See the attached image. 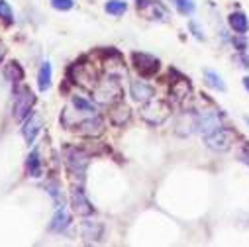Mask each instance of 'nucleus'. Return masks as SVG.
<instances>
[{"label":"nucleus","instance_id":"2eb2a0df","mask_svg":"<svg viewBox=\"0 0 249 247\" xmlns=\"http://www.w3.org/2000/svg\"><path fill=\"white\" fill-rule=\"evenodd\" d=\"M130 92H132V98L136 102H147V100H151L155 96V88L145 85V83H142V81H132Z\"/></svg>","mask_w":249,"mask_h":247},{"label":"nucleus","instance_id":"9b49d317","mask_svg":"<svg viewBox=\"0 0 249 247\" xmlns=\"http://www.w3.org/2000/svg\"><path fill=\"white\" fill-rule=\"evenodd\" d=\"M220 128H222V116H220L218 110H212V112L202 110L198 114V132L202 136H208V134H212Z\"/></svg>","mask_w":249,"mask_h":247},{"label":"nucleus","instance_id":"0eeeda50","mask_svg":"<svg viewBox=\"0 0 249 247\" xmlns=\"http://www.w3.org/2000/svg\"><path fill=\"white\" fill-rule=\"evenodd\" d=\"M233 138H235L233 132H231V130H226V128H220V130H216V132L204 136L206 145H208L212 151H218V153L228 151V149L231 147V143H233Z\"/></svg>","mask_w":249,"mask_h":247},{"label":"nucleus","instance_id":"39448f33","mask_svg":"<svg viewBox=\"0 0 249 247\" xmlns=\"http://www.w3.org/2000/svg\"><path fill=\"white\" fill-rule=\"evenodd\" d=\"M63 155H65V165H67L69 173L79 176V180H83L85 178V171L89 167V159H90L89 153H85L79 147H65Z\"/></svg>","mask_w":249,"mask_h":247},{"label":"nucleus","instance_id":"5701e85b","mask_svg":"<svg viewBox=\"0 0 249 247\" xmlns=\"http://www.w3.org/2000/svg\"><path fill=\"white\" fill-rule=\"evenodd\" d=\"M45 191H47V194L53 198V204H55L57 208H63V206H65V198H63V194H61L59 184H57L55 180H51V182L45 184Z\"/></svg>","mask_w":249,"mask_h":247},{"label":"nucleus","instance_id":"dca6fc26","mask_svg":"<svg viewBox=\"0 0 249 247\" xmlns=\"http://www.w3.org/2000/svg\"><path fill=\"white\" fill-rule=\"evenodd\" d=\"M130 116H132V110H130L128 104H124V102L114 104L112 110H110V122L114 124V126H124V124L130 120Z\"/></svg>","mask_w":249,"mask_h":247},{"label":"nucleus","instance_id":"20e7f679","mask_svg":"<svg viewBox=\"0 0 249 247\" xmlns=\"http://www.w3.org/2000/svg\"><path fill=\"white\" fill-rule=\"evenodd\" d=\"M34 104H36V96H34V92H32L28 87L16 88V90H14V104H12L14 120H16V122H24V120L30 116Z\"/></svg>","mask_w":249,"mask_h":247},{"label":"nucleus","instance_id":"cd10ccee","mask_svg":"<svg viewBox=\"0 0 249 247\" xmlns=\"http://www.w3.org/2000/svg\"><path fill=\"white\" fill-rule=\"evenodd\" d=\"M0 18H2L6 24L12 22V8H10V4L6 2V0H0Z\"/></svg>","mask_w":249,"mask_h":247},{"label":"nucleus","instance_id":"a878e982","mask_svg":"<svg viewBox=\"0 0 249 247\" xmlns=\"http://www.w3.org/2000/svg\"><path fill=\"white\" fill-rule=\"evenodd\" d=\"M104 10L108 14H112V16H122L124 12L128 10V4L124 2V0H110V2H106Z\"/></svg>","mask_w":249,"mask_h":247},{"label":"nucleus","instance_id":"f03ea898","mask_svg":"<svg viewBox=\"0 0 249 247\" xmlns=\"http://www.w3.org/2000/svg\"><path fill=\"white\" fill-rule=\"evenodd\" d=\"M92 98L98 104H116L122 98V85H120V75L116 73H106L102 81L96 83L92 88Z\"/></svg>","mask_w":249,"mask_h":247},{"label":"nucleus","instance_id":"72a5a7b5","mask_svg":"<svg viewBox=\"0 0 249 247\" xmlns=\"http://www.w3.org/2000/svg\"><path fill=\"white\" fill-rule=\"evenodd\" d=\"M239 157H241V161H243V163H247V165H249V147H245V149H243V153H241Z\"/></svg>","mask_w":249,"mask_h":247},{"label":"nucleus","instance_id":"473e14b6","mask_svg":"<svg viewBox=\"0 0 249 247\" xmlns=\"http://www.w3.org/2000/svg\"><path fill=\"white\" fill-rule=\"evenodd\" d=\"M6 57V45H4V41L0 39V63H2V59Z\"/></svg>","mask_w":249,"mask_h":247},{"label":"nucleus","instance_id":"f257e3e1","mask_svg":"<svg viewBox=\"0 0 249 247\" xmlns=\"http://www.w3.org/2000/svg\"><path fill=\"white\" fill-rule=\"evenodd\" d=\"M92 116H96V106L92 102H89L83 96H71L63 114H61V124L67 130H75L83 120L92 118Z\"/></svg>","mask_w":249,"mask_h":247},{"label":"nucleus","instance_id":"7c9ffc66","mask_svg":"<svg viewBox=\"0 0 249 247\" xmlns=\"http://www.w3.org/2000/svg\"><path fill=\"white\" fill-rule=\"evenodd\" d=\"M231 41H233V45H235L239 51H245V47H247V39H245V34H239V37H233Z\"/></svg>","mask_w":249,"mask_h":247},{"label":"nucleus","instance_id":"a211bd4d","mask_svg":"<svg viewBox=\"0 0 249 247\" xmlns=\"http://www.w3.org/2000/svg\"><path fill=\"white\" fill-rule=\"evenodd\" d=\"M189 94H191V83H189V79L177 77L171 83V96L175 100H184V98H189Z\"/></svg>","mask_w":249,"mask_h":247},{"label":"nucleus","instance_id":"423d86ee","mask_svg":"<svg viewBox=\"0 0 249 247\" xmlns=\"http://www.w3.org/2000/svg\"><path fill=\"white\" fill-rule=\"evenodd\" d=\"M71 73H73V81H75L79 87H83V88H87V90L92 92V88H94L96 83H98V77H96V71H94L92 65H89V63L73 65Z\"/></svg>","mask_w":249,"mask_h":247},{"label":"nucleus","instance_id":"b1692460","mask_svg":"<svg viewBox=\"0 0 249 247\" xmlns=\"http://www.w3.org/2000/svg\"><path fill=\"white\" fill-rule=\"evenodd\" d=\"M204 79H206V85H208V87H212V88H216V90H220V92L226 90V83L222 81V77H220L218 73L206 69V71H204Z\"/></svg>","mask_w":249,"mask_h":247},{"label":"nucleus","instance_id":"4468645a","mask_svg":"<svg viewBox=\"0 0 249 247\" xmlns=\"http://www.w3.org/2000/svg\"><path fill=\"white\" fill-rule=\"evenodd\" d=\"M41 130V116L37 112H30V116L26 118V124H24V128H22V136L28 143H32L36 140V136L39 134Z\"/></svg>","mask_w":249,"mask_h":247},{"label":"nucleus","instance_id":"bb28decb","mask_svg":"<svg viewBox=\"0 0 249 247\" xmlns=\"http://www.w3.org/2000/svg\"><path fill=\"white\" fill-rule=\"evenodd\" d=\"M28 173H30L32 176H39V175H41V165H39L37 151H32V155L28 157Z\"/></svg>","mask_w":249,"mask_h":247},{"label":"nucleus","instance_id":"6ab92c4d","mask_svg":"<svg viewBox=\"0 0 249 247\" xmlns=\"http://www.w3.org/2000/svg\"><path fill=\"white\" fill-rule=\"evenodd\" d=\"M69 224H71V216L65 212V208H57V212H55V216H53V220L49 224V229L59 233V231L67 229Z\"/></svg>","mask_w":249,"mask_h":247},{"label":"nucleus","instance_id":"f3484780","mask_svg":"<svg viewBox=\"0 0 249 247\" xmlns=\"http://www.w3.org/2000/svg\"><path fill=\"white\" fill-rule=\"evenodd\" d=\"M102 231H104V228L98 222H83V226H81V235L87 243L98 241L102 237Z\"/></svg>","mask_w":249,"mask_h":247},{"label":"nucleus","instance_id":"c756f323","mask_svg":"<svg viewBox=\"0 0 249 247\" xmlns=\"http://www.w3.org/2000/svg\"><path fill=\"white\" fill-rule=\"evenodd\" d=\"M189 28H191V32H193V35L196 37V39H200V41H204V32L200 30V26L193 20V22H189Z\"/></svg>","mask_w":249,"mask_h":247},{"label":"nucleus","instance_id":"7ed1b4c3","mask_svg":"<svg viewBox=\"0 0 249 247\" xmlns=\"http://www.w3.org/2000/svg\"><path fill=\"white\" fill-rule=\"evenodd\" d=\"M140 114L149 126H161V124H165L167 118L171 116V104L167 100H161V98H151V100L143 102Z\"/></svg>","mask_w":249,"mask_h":247},{"label":"nucleus","instance_id":"ddd939ff","mask_svg":"<svg viewBox=\"0 0 249 247\" xmlns=\"http://www.w3.org/2000/svg\"><path fill=\"white\" fill-rule=\"evenodd\" d=\"M75 132H77L79 136H85V138H98V136L104 134V122H102V118H98V116L87 118V120H83L79 126L75 128Z\"/></svg>","mask_w":249,"mask_h":247},{"label":"nucleus","instance_id":"393cba45","mask_svg":"<svg viewBox=\"0 0 249 247\" xmlns=\"http://www.w3.org/2000/svg\"><path fill=\"white\" fill-rule=\"evenodd\" d=\"M173 6H175V8L178 10V14H182V16H193L195 10H196V6H195L193 0H173Z\"/></svg>","mask_w":249,"mask_h":247},{"label":"nucleus","instance_id":"aec40b11","mask_svg":"<svg viewBox=\"0 0 249 247\" xmlns=\"http://www.w3.org/2000/svg\"><path fill=\"white\" fill-rule=\"evenodd\" d=\"M228 24H230V28H231L233 32H237V34H245V32L249 30V20H247V16H245L243 12H231V14L228 16Z\"/></svg>","mask_w":249,"mask_h":247},{"label":"nucleus","instance_id":"9d476101","mask_svg":"<svg viewBox=\"0 0 249 247\" xmlns=\"http://www.w3.org/2000/svg\"><path fill=\"white\" fill-rule=\"evenodd\" d=\"M71 208H73V212H75L77 216H83V218H87V216H90V214L94 212V208H92V204L89 202L85 191H83L81 187H77V184L71 189Z\"/></svg>","mask_w":249,"mask_h":247},{"label":"nucleus","instance_id":"c85d7f7f","mask_svg":"<svg viewBox=\"0 0 249 247\" xmlns=\"http://www.w3.org/2000/svg\"><path fill=\"white\" fill-rule=\"evenodd\" d=\"M51 4L57 10H71L73 8V0H51Z\"/></svg>","mask_w":249,"mask_h":247},{"label":"nucleus","instance_id":"f704fd0d","mask_svg":"<svg viewBox=\"0 0 249 247\" xmlns=\"http://www.w3.org/2000/svg\"><path fill=\"white\" fill-rule=\"evenodd\" d=\"M243 87L249 90V77H245V79H243Z\"/></svg>","mask_w":249,"mask_h":247},{"label":"nucleus","instance_id":"f8f14e48","mask_svg":"<svg viewBox=\"0 0 249 247\" xmlns=\"http://www.w3.org/2000/svg\"><path fill=\"white\" fill-rule=\"evenodd\" d=\"M195 130H198V114H195V112H182L178 116V120H177V126H175L177 136L189 138Z\"/></svg>","mask_w":249,"mask_h":247},{"label":"nucleus","instance_id":"6e6552de","mask_svg":"<svg viewBox=\"0 0 249 247\" xmlns=\"http://www.w3.org/2000/svg\"><path fill=\"white\" fill-rule=\"evenodd\" d=\"M132 61H134V67L136 71L142 75V77H153L157 71H159V59L149 55V53H134L132 55Z\"/></svg>","mask_w":249,"mask_h":247},{"label":"nucleus","instance_id":"4be33fe9","mask_svg":"<svg viewBox=\"0 0 249 247\" xmlns=\"http://www.w3.org/2000/svg\"><path fill=\"white\" fill-rule=\"evenodd\" d=\"M4 79L10 81V83H20V81H24V71H22L20 63H16V61H10V63L4 67Z\"/></svg>","mask_w":249,"mask_h":247},{"label":"nucleus","instance_id":"2f4dec72","mask_svg":"<svg viewBox=\"0 0 249 247\" xmlns=\"http://www.w3.org/2000/svg\"><path fill=\"white\" fill-rule=\"evenodd\" d=\"M235 59H237L239 63H241V67H243V69H249V57H247L243 51H239V55H237Z\"/></svg>","mask_w":249,"mask_h":247},{"label":"nucleus","instance_id":"412c9836","mask_svg":"<svg viewBox=\"0 0 249 247\" xmlns=\"http://www.w3.org/2000/svg\"><path fill=\"white\" fill-rule=\"evenodd\" d=\"M51 87V63L49 61H43L41 67H39V73H37V88L41 92L49 90Z\"/></svg>","mask_w":249,"mask_h":247},{"label":"nucleus","instance_id":"c9c22d12","mask_svg":"<svg viewBox=\"0 0 249 247\" xmlns=\"http://www.w3.org/2000/svg\"><path fill=\"white\" fill-rule=\"evenodd\" d=\"M243 120H245V124H247V126H249V116H245Z\"/></svg>","mask_w":249,"mask_h":247},{"label":"nucleus","instance_id":"1a4fd4ad","mask_svg":"<svg viewBox=\"0 0 249 247\" xmlns=\"http://www.w3.org/2000/svg\"><path fill=\"white\" fill-rule=\"evenodd\" d=\"M138 12L147 18V20H165L167 18V8L157 2V0H136Z\"/></svg>","mask_w":249,"mask_h":247}]
</instances>
